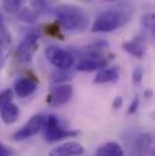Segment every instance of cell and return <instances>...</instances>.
Instances as JSON below:
<instances>
[{"label": "cell", "mask_w": 155, "mask_h": 156, "mask_svg": "<svg viewBox=\"0 0 155 156\" xmlns=\"http://www.w3.org/2000/svg\"><path fill=\"white\" fill-rule=\"evenodd\" d=\"M56 17L59 22V24L69 32H77L84 30L87 27L88 17L86 12L74 5H59L56 11Z\"/></svg>", "instance_id": "1"}, {"label": "cell", "mask_w": 155, "mask_h": 156, "mask_svg": "<svg viewBox=\"0 0 155 156\" xmlns=\"http://www.w3.org/2000/svg\"><path fill=\"white\" fill-rule=\"evenodd\" d=\"M125 18L126 17L124 16V13L120 10H115V9L106 10L96 17L91 30L93 33H110V32H114L119 27H121L124 24V22L126 21Z\"/></svg>", "instance_id": "2"}, {"label": "cell", "mask_w": 155, "mask_h": 156, "mask_svg": "<svg viewBox=\"0 0 155 156\" xmlns=\"http://www.w3.org/2000/svg\"><path fill=\"white\" fill-rule=\"evenodd\" d=\"M42 128H44V138L47 142H58L78 134L77 131H69L63 128L59 123V120L55 115H49L45 117Z\"/></svg>", "instance_id": "3"}, {"label": "cell", "mask_w": 155, "mask_h": 156, "mask_svg": "<svg viewBox=\"0 0 155 156\" xmlns=\"http://www.w3.org/2000/svg\"><path fill=\"white\" fill-rule=\"evenodd\" d=\"M45 56L47 61L56 68L61 70H68L74 66V56L58 46H49L45 50Z\"/></svg>", "instance_id": "4"}, {"label": "cell", "mask_w": 155, "mask_h": 156, "mask_svg": "<svg viewBox=\"0 0 155 156\" xmlns=\"http://www.w3.org/2000/svg\"><path fill=\"white\" fill-rule=\"evenodd\" d=\"M38 47V35L35 33H28L17 46L16 56L22 63H28L32 61Z\"/></svg>", "instance_id": "5"}, {"label": "cell", "mask_w": 155, "mask_h": 156, "mask_svg": "<svg viewBox=\"0 0 155 156\" xmlns=\"http://www.w3.org/2000/svg\"><path fill=\"white\" fill-rule=\"evenodd\" d=\"M107 64L108 61L104 57H102L98 52L88 51V53L84 56L75 64V68L79 72H95L106 68Z\"/></svg>", "instance_id": "6"}, {"label": "cell", "mask_w": 155, "mask_h": 156, "mask_svg": "<svg viewBox=\"0 0 155 156\" xmlns=\"http://www.w3.org/2000/svg\"><path fill=\"white\" fill-rule=\"evenodd\" d=\"M45 117L46 116H44L42 114H37V115L32 116L22 128H20L17 132L13 133L12 138L15 140H24V139L34 137L42 128L44 122H45Z\"/></svg>", "instance_id": "7"}, {"label": "cell", "mask_w": 155, "mask_h": 156, "mask_svg": "<svg viewBox=\"0 0 155 156\" xmlns=\"http://www.w3.org/2000/svg\"><path fill=\"white\" fill-rule=\"evenodd\" d=\"M73 96V87L70 85H58L56 87H53L50 92V94L47 96V103L51 107H61L64 105L66 103H68L70 101Z\"/></svg>", "instance_id": "8"}, {"label": "cell", "mask_w": 155, "mask_h": 156, "mask_svg": "<svg viewBox=\"0 0 155 156\" xmlns=\"http://www.w3.org/2000/svg\"><path fill=\"white\" fill-rule=\"evenodd\" d=\"M137 156H154V138L150 133L139 134L135 142Z\"/></svg>", "instance_id": "9"}, {"label": "cell", "mask_w": 155, "mask_h": 156, "mask_svg": "<svg viewBox=\"0 0 155 156\" xmlns=\"http://www.w3.org/2000/svg\"><path fill=\"white\" fill-rule=\"evenodd\" d=\"M122 50L136 58H143L147 52V41L144 37H136L122 44Z\"/></svg>", "instance_id": "10"}, {"label": "cell", "mask_w": 155, "mask_h": 156, "mask_svg": "<svg viewBox=\"0 0 155 156\" xmlns=\"http://www.w3.org/2000/svg\"><path fill=\"white\" fill-rule=\"evenodd\" d=\"M11 45H12V39L10 33L6 30L4 24L0 26V72L5 67L7 58L11 52Z\"/></svg>", "instance_id": "11"}, {"label": "cell", "mask_w": 155, "mask_h": 156, "mask_svg": "<svg viewBox=\"0 0 155 156\" xmlns=\"http://www.w3.org/2000/svg\"><path fill=\"white\" fill-rule=\"evenodd\" d=\"M82 153H84L82 145L75 142H67L55 147L49 153V156H80Z\"/></svg>", "instance_id": "12"}, {"label": "cell", "mask_w": 155, "mask_h": 156, "mask_svg": "<svg viewBox=\"0 0 155 156\" xmlns=\"http://www.w3.org/2000/svg\"><path fill=\"white\" fill-rule=\"evenodd\" d=\"M37 88H38V82L34 79L31 78L18 79L13 86L15 93L21 98H26V97L33 94Z\"/></svg>", "instance_id": "13"}, {"label": "cell", "mask_w": 155, "mask_h": 156, "mask_svg": "<svg viewBox=\"0 0 155 156\" xmlns=\"http://www.w3.org/2000/svg\"><path fill=\"white\" fill-rule=\"evenodd\" d=\"M95 156H125V154L120 144L115 142H109L99 147L96 150Z\"/></svg>", "instance_id": "14"}, {"label": "cell", "mask_w": 155, "mask_h": 156, "mask_svg": "<svg viewBox=\"0 0 155 156\" xmlns=\"http://www.w3.org/2000/svg\"><path fill=\"white\" fill-rule=\"evenodd\" d=\"M0 116H1V120L6 125H10V123H13L18 120L20 110H18L17 105L11 102V103H9L7 105H5L0 109Z\"/></svg>", "instance_id": "15"}, {"label": "cell", "mask_w": 155, "mask_h": 156, "mask_svg": "<svg viewBox=\"0 0 155 156\" xmlns=\"http://www.w3.org/2000/svg\"><path fill=\"white\" fill-rule=\"evenodd\" d=\"M119 79V69L117 68H107L102 69L95 78L96 83H108L114 82Z\"/></svg>", "instance_id": "16"}, {"label": "cell", "mask_w": 155, "mask_h": 156, "mask_svg": "<svg viewBox=\"0 0 155 156\" xmlns=\"http://www.w3.org/2000/svg\"><path fill=\"white\" fill-rule=\"evenodd\" d=\"M26 0H1L2 9L9 13H17L22 10Z\"/></svg>", "instance_id": "17"}, {"label": "cell", "mask_w": 155, "mask_h": 156, "mask_svg": "<svg viewBox=\"0 0 155 156\" xmlns=\"http://www.w3.org/2000/svg\"><path fill=\"white\" fill-rule=\"evenodd\" d=\"M13 99V91L10 90V88H6L1 93H0V109L5 105H7L9 103H11Z\"/></svg>", "instance_id": "18"}, {"label": "cell", "mask_w": 155, "mask_h": 156, "mask_svg": "<svg viewBox=\"0 0 155 156\" xmlns=\"http://www.w3.org/2000/svg\"><path fill=\"white\" fill-rule=\"evenodd\" d=\"M20 17H21V20H22V21H24V22L33 23V22H35L37 13H35L33 10L24 9V10H21V11H20Z\"/></svg>", "instance_id": "19"}, {"label": "cell", "mask_w": 155, "mask_h": 156, "mask_svg": "<svg viewBox=\"0 0 155 156\" xmlns=\"http://www.w3.org/2000/svg\"><path fill=\"white\" fill-rule=\"evenodd\" d=\"M143 24L147 32L150 33V35H154V16L153 15H148L143 18Z\"/></svg>", "instance_id": "20"}, {"label": "cell", "mask_w": 155, "mask_h": 156, "mask_svg": "<svg viewBox=\"0 0 155 156\" xmlns=\"http://www.w3.org/2000/svg\"><path fill=\"white\" fill-rule=\"evenodd\" d=\"M32 5L35 11H44L46 9L47 1L46 0H32Z\"/></svg>", "instance_id": "21"}, {"label": "cell", "mask_w": 155, "mask_h": 156, "mask_svg": "<svg viewBox=\"0 0 155 156\" xmlns=\"http://www.w3.org/2000/svg\"><path fill=\"white\" fill-rule=\"evenodd\" d=\"M142 78H143V70H142L141 68L135 69V72H133V74H132V80H133V82H135L136 85H139L141 81H142Z\"/></svg>", "instance_id": "22"}, {"label": "cell", "mask_w": 155, "mask_h": 156, "mask_svg": "<svg viewBox=\"0 0 155 156\" xmlns=\"http://www.w3.org/2000/svg\"><path fill=\"white\" fill-rule=\"evenodd\" d=\"M72 79V74H55L53 75V82H59V81H66V80H69Z\"/></svg>", "instance_id": "23"}, {"label": "cell", "mask_w": 155, "mask_h": 156, "mask_svg": "<svg viewBox=\"0 0 155 156\" xmlns=\"http://www.w3.org/2000/svg\"><path fill=\"white\" fill-rule=\"evenodd\" d=\"M138 104H139V99L136 97V98L133 99V102L131 103L130 108H128V114H133V113L137 110V108H138Z\"/></svg>", "instance_id": "24"}, {"label": "cell", "mask_w": 155, "mask_h": 156, "mask_svg": "<svg viewBox=\"0 0 155 156\" xmlns=\"http://www.w3.org/2000/svg\"><path fill=\"white\" fill-rule=\"evenodd\" d=\"M9 155H10L9 149H7L4 144H1V143H0V156H9Z\"/></svg>", "instance_id": "25"}, {"label": "cell", "mask_w": 155, "mask_h": 156, "mask_svg": "<svg viewBox=\"0 0 155 156\" xmlns=\"http://www.w3.org/2000/svg\"><path fill=\"white\" fill-rule=\"evenodd\" d=\"M121 104H122V98L121 97H116L115 99H114V102H113V108L119 109L121 107Z\"/></svg>", "instance_id": "26"}]
</instances>
